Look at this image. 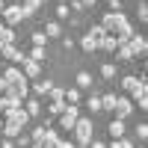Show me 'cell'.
<instances>
[{
    "label": "cell",
    "instance_id": "obj_1",
    "mask_svg": "<svg viewBox=\"0 0 148 148\" xmlns=\"http://www.w3.org/2000/svg\"><path fill=\"white\" fill-rule=\"evenodd\" d=\"M101 30H104L107 36H119V33L130 30V21L121 15V12H107V15L101 18Z\"/></svg>",
    "mask_w": 148,
    "mask_h": 148
},
{
    "label": "cell",
    "instance_id": "obj_2",
    "mask_svg": "<svg viewBox=\"0 0 148 148\" xmlns=\"http://www.w3.org/2000/svg\"><path fill=\"white\" fill-rule=\"evenodd\" d=\"M92 133H95V127H92V119L89 116H77V121H74V145L77 148H89V142H92Z\"/></svg>",
    "mask_w": 148,
    "mask_h": 148
},
{
    "label": "cell",
    "instance_id": "obj_3",
    "mask_svg": "<svg viewBox=\"0 0 148 148\" xmlns=\"http://www.w3.org/2000/svg\"><path fill=\"white\" fill-rule=\"evenodd\" d=\"M130 95H133V101L139 104V110H148V83H145V77H139V83L130 89Z\"/></svg>",
    "mask_w": 148,
    "mask_h": 148
},
{
    "label": "cell",
    "instance_id": "obj_4",
    "mask_svg": "<svg viewBox=\"0 0 148 148\" xmlns=\"http://www.w3.org/2000/svg\"><path fill=\"white\" fill-rule=\"evenodd\" d=\"M0 18H3L6 27H15V24L24 21V12H21V6H6L3 12H0Z\"/></svg>",
    "mask_w": 148,
    "mask_h": 148
},
{
    "label": "cell",
    "instance_id": "obj_5",
    "mask_svg": "<svg viewBox=\"0 0 148 148\" xmlns=\"http://www.w3.org/2000/svg\"><path fill=\"white\" fill-rule=\"evenodd\" d=\"M77 116H80V107H65V113L59 116V127L62 130H74V121H77Z\"/></svg>",
    "mask_w": 148,
    "mask_h": 148
},
{
    "label": "cell",
    "instance_id": "obj_6",
    "mask_svg": "<svg viewBox=\"0 0 148 148\" xmlns=\"http://www.w3.org/2000/svg\"><path fill=\"white\" fill-rule=\"evenodd\" d=\"M0 56H6V59H9L12 65H21V62H24V56H27V53H21V51H18L15 45H3V51H0Z\"/></svg>",
    "mask_w": 148,
    "mask_h": 148
},
{
    "label": "cell",
    "instance_id": "obj_7",
    "mask_svg": "<svg viewBox=\"0 0 148 148\" xmlns=\"http://www.w3.org/2000/svg\"><path fill=\"white\" fill-rule=\"evenodd\" d=\"M127 47L133 51V56H145L148 42H145V36H136V33H133V36H130V42H127Z\"/></svg>",
    "mask_w": 148,
    "mask_h": 148
},
{
    "label": "cell",
    "instance_id": "obj_8",
    "mask_svg": "<svg viewBox=\"0 0 148 148\" xmlns=\"http://www.w3.org/2000/svg\"><path fill=\"white\" fill-rule=\"evenodd\" d=\"M0 116H3V121H18L21 127H24V125H27V121H30V116L24 113L21 107H18V110H3V113H0Z\"/></svg>",
    "mask_w": 148,
    "mask_h": 148
},
{
    "label": "cell",
    "instance_id": "obj_9",
    "mask_svg": "<svg viewBox=\"0 0 148 148\" xmlns=\"http://www.w3.org/2000/svg\"><path fill=\"white\" fill-rule=\"evenodd\" d=\"M21 74H24V77H39V74H42V62H33V59H27V56H24V62H21Z\"/></svg>",
    "mask_w": 148,
    "mask_h": 148
},
{
    "label": "cell",
    "instance_id": "obj_10",
    "mask_svg": "<svg viewBox=\"0 0 148 148\" xmlns=\"http://www.w3.org/2000/svg\"><path fill=\"white\" fill-rule=\"evenodd\" d=\"M113 113H116V119H127V116L133 113V104L127 101V98H121V95H119V101H116V107H113Z\"/></svg>",
    "mask_w": 148,
    "mask_h": 148
},
{
    "label": "cell",
    "instance_id": "obj_11",
    "mask_svg": "<svg viewBox=\"0 0 148 148\" xmlns=\"http://www.w3.org/2000/svg\"><path fill=\"white\" fill-rule=\"evenodd\" d=\"M56 142H59V133H56L53 127H47V130H45V139L36 142V145H42V148H56Z\"/></svg>",
    "mask_w": 148,
    "mask_h": 148
},
{
    "label": "cell",
    "instance_id": "obj_12",
    "mask_svg": "<svg viewBox=\"0 0 148 148\" xmlns=\"http://www.w3.org/2000/svg\"><path fill=\"white\" fill-rule=\"evenodd\" d=\"M107 130H110V136H113V139H121V136H125V119H113Z\"/></svg>",
    "mask_w": 148,
    "mask_h": 148
},
{
    "label": "cell",
    "instance_id": "obj_13",
    "mask_svg": "<svg viewBox=\"0 0 148 148\" xmlns=\"http://www.w3.org/2000/svg\"><path fill=\"white\" fill-rule=\"evenodd\" d=\"M116 47H119L116 36H104V39L98 42V51H104V53H116Z\"/></svg>",
    "mask_w": 148,
    "mask_h": 148
},
{
    "label": "cell",
    "instance_id": "obj_14",
    "mask_svg": "<svg viewBox=\"0 0 148 148\" xmlns=\"http://www.w3.org/2000/svg\"><path fill=\"white\" fill-rule=\"evenodd\" d=\"M21 125H18V121H3V136L6 139H15V136H21Z\"/></svg>",
    "mask_w": 148,
    "mask_h": 148
},
{
    "label": "cell",
    "instance_id": "obj_15",
    "mask_svg": "<svg viewBox=\"0 0 148 148\" xmlns=\"http://www.w3.org/2000/svg\"><path fill=\"white\" fill-rule=\"evenodd\" d=\"M39 9H42V3H39V0H21V12H24V18L36 15Z\"/></svg>",
    "mask_w": 148,
    "mask_h": 148
},
{
    "label": "cell",
    "instance_id": "obj_16",
    "mask_svg": "<svg viewBox=\"0 0 148 148\" xmlns=\"http://www.w3.org/2000/svg\"><path fill=\"white\" fill-rule=\"evenodd\" d=\"M42 33L47 36V39H59V36H62V27H59V21H47Z\"/></svg>",
    "mask_w": 148,
    "mask_h": 148
},
{
    "label": "cell",
    "instance_id": "obj_17",
    "mask_svg": "<svg viewBox=\"0 0 148 148\" xmlns=\"http://www.w3.org/2000/svg\"><path fill=\"white\" fill-rule=\"evenodd\" d=\"M51 86H53L51 80H42V77H39V80L33 83V92H36V98H45L47 92H51Z\"/></svg>",
    "mask_w": 148,
    "mask_h": 148
},
{
    "label": "cell",
    "instance_id": "obj_18",
    "mask_svg": "<svg viewBox=\"0 0 148 148\" xmlns=\"http://www.w3.org/2000/svg\"><path fill=\"white\" fill-rule=\"evenodd\" d=\"M24 101H27V107H24V113H27L30 119H33V116H39V110H42V104L36 101V98H24Z\"/></svg>",
    "mask_w": 148,
    "mask_h": 148
},
{
    "label": "cell",
    "instance_id": "obj_19",
    "mask_svg": "<svg viewBox=\"0 0 148 148\" xmlns=\"http://www.w3.org/2000/svg\"><path fill=\"white\" fill-rule=\"evenodd\" d=\"M0 45H15V30H12V27L0 30Z\"/></svg>",
    "mask_w": 148,
    "mask_h": 148
},
{
    "label": "cell",
    "instance_id": "obj_20",
    "mask_svg": "<svg viewBox=\"0 0 148 148\" xmlns=\"http://www.w3.org/2000/svg\"><path fill=\"white\" fill-rule=\"evenodd\" d=\"M116 101H119V95H116V92L101 95V110H113V107H116Z\"/></svg>",
    "mask_w": 148,
    "mask_h": 148
},
{
    "label": "cell",
    "instance_id": "obj_21",
    "mask_svg": "<svg viewBox=\"0 0 148 148\" xmlns=\"http://www.w3.org/2000/svg\"><path fill=\"white\" fill-rule=\"evenodd\" d=\"M80 47H83L86 53H95V51H98V42L89 39V36H83V39H80Z\"/></svg>",
    "mask_w": 148,
    "mask_h": 148
},
{
    "label": "cell",
    "instance_id": "obj_22",
    "mask_svg": "<svg viewBox=\"0 0 148 148\" xmlns=\"http://www.w3.org/2000/svg\"><path fill=\"white\" fill-rule=\"evenodd\" d=\"M101 77H107V80H113V77H119V71H116V65H113V62H104V65H101Z\"/></svg>",
    "mask_w": 148,
    "mask_h": 148
},
{
    "label": "cell",
    "instance_id": "obj_23",
    "mask_svg": "<svg viewBox=\"0 0 148 148\" xmlns=\"http://www.w3.org/2000/svg\"><path fill=\"white\" fill-rule=\"evenodd\" d=\"M89 86H92L89 71H80V74H77V89H89Z\"/></svg>",
    "mask_w": 148,
    "mask_h": 148
},
{
    "label": "cell",
    "instance_id": "obj_24",
    "mask_svg": "<svg viewBox=\"0 0 148 148\" xmlns=\"http://www.w3.org/2000/svg\"><path fill=\"white\" fill-rule=\"evenodd\" d=\"M116 56H119V59H136V56H133V51H130L127 45H119V47H116Z\"/></svg>",
    "mask_w": 148,
    "mask_h": 148
},
{
    "label": "cell",
    "instance_id": "obj_25",
    "mask_svg": "<svg viewBox=\"0 0 148 148\" xmlns=\"http://www.w3.org/2000/svg\"><path fill=\"white\" fill-rule=\"evenodd\" d=\"M65 101H68L71 107H80V89H68V92H65Z\"/></svg>",
    "mask_w": 148,
    "mask_h": 148
},
{
    "label": "cell",
    "instance_id": "obj_26",
    "mask_svg": "<svg viewBox=\"0 0 148 148\" xmlns=\"http://www.w3.org/2000/svg\"><path fill=\"white\" fill-rule=\"evenodd\" d=\"M86 36H89V39H95V42H101L107 33L101 30V24H95V27H89V33H86Z\"/></svg>",
    "mask_w": 148,
    "mask_h": 148
},
{
    "label": "cell",
    "instance_id": "obj_27",
    "mask_svg": "<svg viewBox=\"0 0 148 148\" xmlns=\"http://www.w3.org/2000/svg\"><path fill=\"white\" fill-rule=\"evenodd\" d=\"M27 59H33V62H45V47H33V51L27 53Z\"/></svg>",
    "mask_w": 148,
    "mask_h": 148
},
{
    "label": "cell",
    "instance_id": "obj_28",
    "mask_svg": "<svg viewBox=\"0 0 148 148\" xmlns=\"http://www.w3.org/2000/svg\"><path fill=\"white\" fill-rule=\"evenodd\" d=\"M136 83H139V77H136V74H127V77H121V86H125L127 92H130V89H133Z\"/></svg>",
    "mask_w": 148,
    "mask_h": 148
},
{
    "label": "cell",
    "instance_id": "obj_29",
    "mask_svg": "<svg viewBox=\"0 0 148 148\" xmlns=\"http://www.w3.org/2000/svg\"><path fill=\"white\" fill-rule=\"evenodd\" d=\"M65 107H68L65 101H51V113H53V116H62V113H65Z\"/></svg>",
    "mask_w": 148,
    "mask_h": 148
},
{
    "label": "cell",
    "instance_id": "obj_30",
    "mask_svg": "<svg viewBox=\"0 0 148 148\" xmlns=\"http://www.w3.org/2000/svg\"><path fill=\"white\" fill-rule=\"evenodd\" d=\"M47 98H51V101H65V92H62V89H56V86H51Z\"/></svg>",
    "mask_w": 148,
    "mask_h": 148
},
{
    "label": "cell",
    "instance_id": "obj_31",
    "mask_svg": "<svg viewBox=\"0 0 148 148\" xmlns=\"http://www.w3.org/2000/svg\"><path fill=\"white\" fill-rule=\"evenodd\" d=\"M86 104H89V113H98V110H101V95H92Z\"/></svg>",
    "mask_w": 148,
    "mask_h": 148
},
{
    "label": "cell",
    "instance_id": "obj_32",
    "mask_svg": "<svg viewBox=\"0 0 148 148\" xmlns=\"http://www.w3.org/2000/svg\"><path fill=\"white\" fill-rule=\"evenodd\" d=\"M107 148H133V142L121 136V139H113V145H107Z\"/></svg>",
    "mask_w": 148,
    "mask_h": 148
},
{
    "label": "cell",
    "instance_id": "obj_33",
    "mask_svg": "<svg viewBox=\"0 0 148 148\" xmlns=\"http://www.w3.org/2000/svg\"><path fill=\"white\" fill-rule=\"evenodd\" d=\"M45 42H47L45 33H33V47H45Z\"/></svg>",
    "mask_w": 148,
    "mask_h": 148
},
{
    "label": "cell",
    "instance_id": "obj_34",
    "mask_svg": "<svg viewBox=\"0 0 148 148\" xmlns=\"http://www.w3.org/2000/svg\"><path fill=\"white\" fill-rule=\"evenodd\" d=\"M45 130H47V127H45V125H39V127L33 130V136H30V139H33V142H42V139H45Z\"/></svg>",
    "mask_w": 148,
    "mask_h": 148
},
{
    "label": "cell",
    "instance_id": "obj_35",
    "mask_svg": "<svg viewBox=\"0 0 148 148\" xmlns=\"http://www.w3.org/2000/svg\"><path fill=\"white\" fill-rule=\"evenodd\" d=\"M71 15V12H68V3H59L56 6V18H68Z\"/></svg>",
    "mask_w": 148,
    "mask_h": 148
},
{
    "label": "cell",
    "instance_id": "obj_36",
    "mask_svg": "<svg viewBox=\"0 0 148 148\" xmlns=\"http://www.w3.org/2000/svg\"><path fill=\"white\" fill-rule=\"evenodd\" d=\"M136 15H139V21H142V24L148 21V9H145V3H139V6H136Z\"/></svg>",
    "mask_w": 148,
    "mask_h": 148
},
{
    "label": "cell",
    "instance_id": "obj_37",
    "mask_svg": "<svg viewBox=\"0 0 148 148\" xmlns=\"http://www.w3.org/2000/svg\"><path fill=\"white\" fill-rule=\"evenodd\" d=\"M15 139H18V142H15V148H30V142H33L30 136H15Z\"/></svg>",
    "mask_w": 148,
    "mask_h": 148
},
{
    "label": "cell",
    "instance_id": "obj_38",
    "mask_svg": "<svg viewBox=\"0 0 148 148\" xmlns=\"http://www.w3.org/2000/svg\"><path fill=\"white\" fill-rule=\"evenodd\" d=\"M136 136H139V139L148 136V127H145V125H136Z\"/></svg>",
    "mask_w": 148,
    "mask_h": 148
},
{
    "label": "cell",
    "instance_id": "obj_39",
    "mask_svg": "<svg viewBox=\"0 0 148 148\" xmlns=\"http://www.w3.org/2000/svg\"><path fill=\"white\" fill-rule=\"evenodd\" d=\"M56 148H77V145H74L71 139H59V142H56Z\"/></svg>",
    "mask_w": 148,
    "mask_h": 148
},
{
    "label": "cell",
    "instance_id": "obj_40",
    "mask_svg": "<svg viewBox=\"0 0 148 148\" xmlns=\"http://www.w3.org/2000/svg\"><path fill=\"white\" fill-rule=\"evenodd\" d=\"M0 148H15V139H0Z\"/></svg>",
    "mask_w": 148,
    "mask_h": 148
},
{
    "label": "cell",
    "instance_id": "obj_41",
    "mask_svg": "<svg viewBox=\"0 0 148 148\" xmlns=\"http://www.w3.org/2000/svg\"><path fill=\"white\" fill-rule=\"evenodd\" d=\"M62 47H65V51H71V47H74V39H68V36H65V39H62Z\"/></svg>",
    "mask_w": 148,
    "mask_h": 148
},
{
    "label": "cell",
    "instance_id": "obj_42",
    "mask_svg": "<svg viewBox=\"0 0 148 148\" xmlns=\"http://www.w3.org/2000/svg\"><path fill=\"white\" fill-rule=\"evenodd\" d=\"M95 3H98V0H80V6H83V9H92Z\"/></svg>",
    "mask_w": 148,
    "mask_h": 148
},
{
    "label": "cell",
    "instance_id": "obj_43",
    "mask_svg": "<svg viewBox=\"0 0 148 148\" xmlns=\"http://www.w3.org/2000/svg\"><path fill=\"white\" fill-rule=\"evenodd\" d=\"M6 89H9V83H6L3 77H0V95H6Z\"/></svg>",
    "mask_w": 148,
    "mask_h": 148
},
{
    "label": "cell",
    "instance_id": "obj_44",
    "mask_svg": "<svg viewBox=\"0 0 148 148\" xmlns=\"http://www.w3.org/2000/svg\"><path fill=\"white\" fill-rule=\"evenodd\" d=\"M89 148H107L104 142H89Z\"/></svg>",
    "mask_w": 148,
    "mask_h": 148
},
{
    "label": "cell",
    "instance_id": "obj_45",
    "mask_svg": "<svg viewBox=\"0 0 148 148\" xmlns=\"http://www.w3.org/2000/svg\"><path fill=\"white\" fill-rule=\"evenodd\" d=\"M3 110H6V98L0 95V113H3Z\"/></svg>",
    "mask_w": 148,
    "mask_h": 148
},
{
    "label": "cell",
    "instance_id": "obj_46",
    "mask_svg": "<svg viewBox=\"0 0 148 148\" xmlns=\"http://www.w3.org/2000/svg\"><path fill=\"white\" fill-rule=\"evenodd\" d=\"M3 9H6V3H3V0H0V12H3Z\"/></svg>",
    "mask_w": 148,
    "mask_h": 148
},
{
    "label": "cell",
    "instance_id": "obj_47",
    "mask_svg": "<svg viewBox=\"0 0 148 148\" xmlns=\"http://www.w3.org/2000/svg\"><path fill=\"white\" fill-rule=\"evenodd\" d=\"M3 27H6V24H3V18H0V30H3Z\"/></svg>",
    "mask_w": 148,
    "mask_h": 148
},
{
    "label": "cell",
    "instance_id": "obj_48",
    "mask_svg": "<svg viewBox=\"0 0 148 148\" xmlns=\"http://www.w3.org/2000/svg\"><path fill=\"white\" fill-rule=\"evenodd\" d=\"M39 3H42V6H45V3H47V0H39Z\"/></svg>",
    "mask_w": 148,
    "mask_h": 148
},
{
    "label": "cell",
    "instance_id": "obj_49",
    "mask_svg": "<svg viewBox=\"0 0 148 148\" xmlns=\"http://www.w3.org/2000/svg\"><path fill=\"white\" fill-rule=\"evenodd\" d=\"M56 3H65V0H56Z\"/></svg>",
    "mask_w": 148,
    "mask_h": 148
},
{
    "label": "cell",
    "instance_id": "obj_50",
    "mask_svg": "<svg viewBox=\"0 0 148 148\" xmlns=\"http://www.w3.org/2000/svg\"><path fill=\"white\" fill-rule=\"evenodd\" d=\"M33 148H42V145H33Z\"/></svg>",
    "mask_w": 148,
    "mask_h": 148
},
{
    "label": "cell",
    "instance_id": "obj_51",
    "mask_svg": "<svg viewBox=\"0 0 148 148\" xmlns=\"http://www.w3.org/2000/svg\"><path fill=\"white\" fill-rule=\"evenodd\" d=\"M0 51H3V45H0Z\"/></svg>",
    "mask_w": 148,
    "mask_h": 148
}]
</instances>
